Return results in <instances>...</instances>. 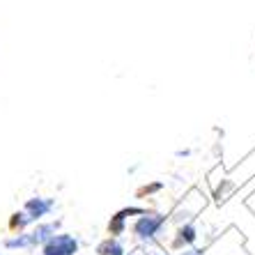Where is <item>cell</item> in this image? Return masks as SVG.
Masks as SVG:
<instances>
[{
	"label": "cell",
	"instance_id": "1",
	"mask_svg": "<svg viewBox=\"0 0 255 255\" xmlns=\"http://www.w3.org/2000/svg\"><path fill=\"white\" fill-rule=\"evenodd\" d=\"M168 216L166 214H140L138 216V221L133 223V237L138 239V242H149V239H154L156 235H159V230L163 226H166Z\"/></svg>",
	"mask_w": 255,
	"mask_h": 255
},
{
	"label": "cell",
	"instance_id": "5",
	"mask_svg": "<svg viewBox=\"0 0 255 255\" xmlns=\"http://www.w3.org/2000/svg\"><path fill=\"white\" fill-rule=\"evenodd\" d=\"M198 239V230H196V226H193V223H182V226L177 228V237H175V246H177V249H182V246H191V244L196 242Z\"/></svg>",
	"mask_w": 255,
	"mask_h": 255
},
{
	"label": "cell",
	"instance_id": "8",
	"mask_svg": "<svg viewBox=\"0 0 255 255\" xmlns=\"http://www.w3.org/2000/svg\"><path fill=\"white\" fill-rule=\"evenodd\" d=\"M28 226H30V221H28V216H25L23 209L12 214V219H9V230L12 232H25Z\"/></svg>",
	"mask_w": 255,
	"mask_h": 255
},
{
	"label": "cell",
	"instance_id": "9",
	"mask_svg": "<svg viewBox=\"0 0 255 255\" xmlns=\"http://www.w3.org/2000/svg\"><path fill=\"white\" fill-rule=\"evenodd\" d=\"M179 255H205V251H198V249H191V251H182Z\"/></svg>",
	"mask_w": 255,
	"mask_h": 255
},
{
	"label": "cell",
	"instance_id": "3",
	"mask_svg": "<svg viewBox=\"0 0 255 255\" xmlns=\"http://www.w3.org/2000/svg\"><path fill=\"white\" fill-rule=\"evenodd\" d=\"M53 207H55L53 198L35 196V198H28V200H25L23 212H25V216H28L30 223H39L44 216H48V214L53 212Z\"/></svg>",
	"mask_w": 255,
	"mask_h": 255
},
{
	"label": "cell",
	"instance_id": "7",
	"mask_svg": "<svg viewBox=\"0 0 255 255\" xmlns=\"http://www.w3.org/2000/svg\"><path fill=\"white\" fill-rule=\"evenodd\" d=\"M2 246L5 249H9V251H23V249H32L30 246V237H28V230L25 232H18V235H14V237H9V239H5L2 242Z\"/></svg>",
	"mask_w": 255,
	"mask_h": 255
},
{
	"label": "cell",
	"instance_id": "2",
	"mask_svg": "<svg viewBox=\"0 0 255 255\" xmlns=\"http://www.w3.org/2000/svg\"><path fill=\"white\" fill-rule=\"evenodd\" d=\"M78 239L69 232H58L42 246V255H76Z\"/></svg>",
	"mask_w": 255,
	"mask_h": 255
},
{
	"label": "cell",
	"instance_id": "6",
	"mask_svg": "<svg viewBox=\"0 0 255 255\" xmlns=\"http://www.w3.org/2000/svg\"><path fill=\"white\" fill-rule=\"evenodd\" d=\"M97 253L99 255H125V246H122L115 237H108L97 246Z\"/></svg>",
	"mask_w": 255,
	"mask_h": 255
},
{
	"label": "cell",
	"instance_id": "4",
	"mask_svg": "<svg viewBox=\"0 0 255 255\" xmlns=\"http://www.w3.org/2000/svg\"><path fill=\"white\" fill-rule=\"evenodd\" d=\"M58 228H60V221H48V223H37L35 228L28 230V237H30V246H44L48 239L58 235Z\"/></svg>",
	"mask_w": 255,
	"mask_h": 255
}]
</instances>
